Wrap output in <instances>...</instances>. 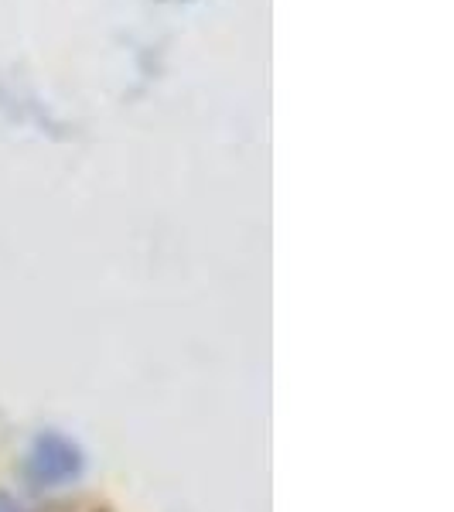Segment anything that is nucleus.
<instances>
[{
    "mask_svg": "<svg viewBox=\"0 0 454 512\" xmlns=\"http://www.w3.org/2000/svg\"><path fill=\"white\" fill-rule=\"evenodd\" d=\"M28 472L38 485H65L82 472V451L62 434H41L31 448Z\"/></svg>",
    "mask_w": 454,
    "mask_h": 512,
    "instance_id": "nucleus-1",
    "label": "nucleus"
},
{
    "mask_svg": "<svg viewBox=\"0 0 454 512\" xmlns=\"http://www.w3.org/2000/svg\"><path fill=\"white\" fill-rule=\"evenodd\" d=\"M0 512H21V506L14 499H7V495H0Z\"/></svg>",
    "mask_w": 454,
    "mask_h": 512,
    "instance_id": "nucleus-2",
    "label": "nucleus"
}]
</instances>
